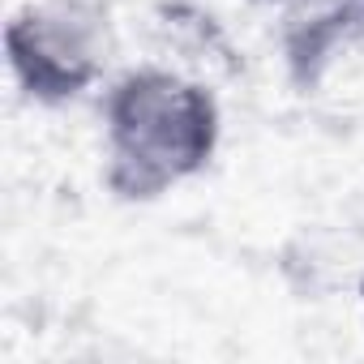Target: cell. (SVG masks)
<instances>
[{
    "mask_svg": "<svg viewBox=\"0 0 364 364\" xmlns=\"http://www.w3.org/2000/svg\"><path fill=\"white\" fill-rule=\"evenodd\" d=\"M219 137L210 86L159 65L129 69L103 95V185L120 202H159L210 167Z\"/></svg>",
    "mask_w": 364,
    "mask_h": 364,
    "instance_id": "cell-1",
    "label": "cell"
},
{
    "mask_svg": "<svg viewBox=\"0 0 364 364\" xmlns=\"http://www.w3.org/2000/svg\"><path fill=\"white\" fill-rule=\"evenodd\" d=\"M253 5H279V9H287V5H296V0H253Z\"/></svg>",
    "mask_w": 364,
    "mask_h": 364,
    "instance_id": "cell-4",
    "label": "cell"
},
{
    "mask_svg": "<svg viewBox=\"0 0 364 364\" xmlns=\"http://www.w3.org/2000/svg\"><path fill=\"white\" fill-rule=\"evenodd\" d=\"M283 65L296 90H317L330 69L364 48V0H296L279 31Z\"/></svg>",
    "mask_w": 364,
    "mask_h": 364,
    "instance_id": "cell-3",
    "label": "cell"
},
{
    "mask_svg": "<svg viewBox=\"0 0 364 364\" xmlns=\"http://www.w3.org/2000/svg\"><path fill=\"white\" fill-rule=\"evenodd\" d=\"M360 304H364V270H360Z\"/></svg>",
    "mask_w": 364,
    "mask_h": 364,
    "instance_id": "cell-5",
    "label": "cell"
},
{
    "mask_svg": "<svg viewBox=\"0 0 364 364\" xmlns=\"http://www.w3.org/2000/svg\"><path fill=\"white\" fill-rule=\"evenodd\" d=\"M116 35L103 0H31L5 26V56L18 90L60 107L95 90L112 65Z\"/></svg>",
    "mask_w": 364,
    "mask_h": 364,
    "instance_id": "cell-2",
    "label": "cell"
}]
</instances>
